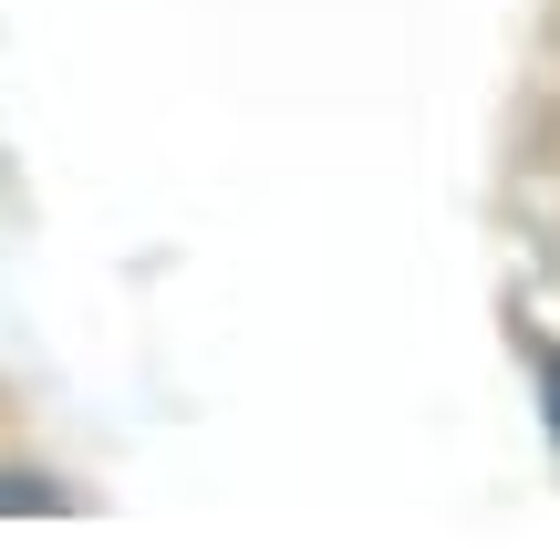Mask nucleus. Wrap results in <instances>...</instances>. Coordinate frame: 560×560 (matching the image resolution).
I'll return each mask as SVG.
<instances>
[{"label": "nucleus", "mask_w": 560, "mask_h": 560, "mask_svg": "<svg viewBox=\"0 0 560 560\" xmlns=\"http://www.w3.org/2000/svg\"><path fill=\"white\" fill-rule=\"evenodd\" d=\"M62 488H42V478H0V509H52Z\"/></svg>", "instance_id": "f257e3e1"}, {"label": "nucleus", "mask_w": 560, "mask_h": 560, "mask_svg": "<svg viewBox=\"0 0 560 560\" xmlns=\"http://www.w3.org/2000/svg\"><path fill=\"white\" fill-rule=\"evenodd\" d=\"M540 405H550V436H560V353L540 363Z\"/></svg>", "instance_id": "f03ea898"}]
</instances>
